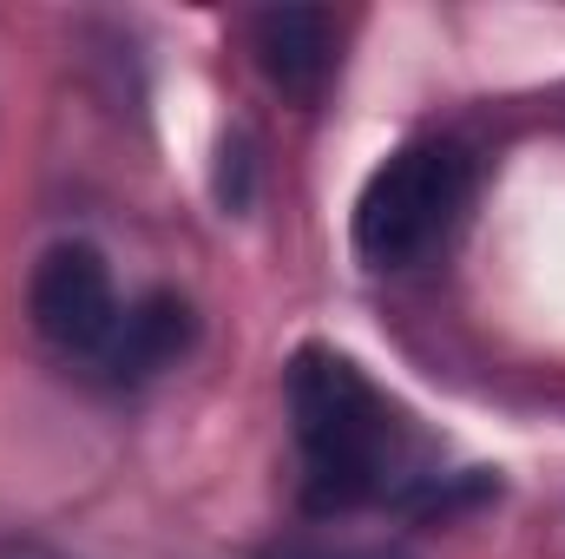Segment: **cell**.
I'll return each instance as SVG.
<instances>
[{
    "instance_id": "cell-1",
    "label": "cell",
    "mask_w": 565,
    "mask_h": 559,
    "mask_svg": "<svg viewBox=\"0 0 565 559\" xmlns=\"http://www.w3.org/2000/svg\"><path fill=\"white\" fill-rule=\"evenodd\" d=\"M282 415L296 454V507L316 527H415L493 494L487 467L460 461L402 395H388L335 342H302L289 356Z\"/></svg>"
},
{
    "instance_id": "cell-2",
    "label": "cell",
    "mask_w": 565,
    "mask_h": 559,
    "mask_svg": "<svg viewBox=\"0 0 565 559\" xmlns=\"http://www.w3.org/2000/svg\"><path fill=\"white\" fill-rule=\"evenodd\" d=\"M26 323L66 369L99 389H145L198 342V316L178 289L126 296L86 238H60L40 251L26 277Z\"/></svg>"
},
{
    "instance_id": "cell-3",
    "label": "cell",
    "mask_w": 565,
    "mask_h": 559,
    "mask_svg": "<svg viewBox=\"0 0 565 559\" xmlns=\"http://www.w3.org/2000/svg\"><path fill=\"white\" fill-rule=\"evenodd\" d=\"M473 191H480L473 151L447 133H422L362 178L349 211V244L369 271H422L473 218Z\"/></svg>"
},
{
    "instance_id": "cell-4",
    "label": "cell",
    "mask_w": 565,
    "mask_h": 559,
    "mask_svg": "<svg viewBox=\"0 0 565 559\" xmlns=\"http://www.w3.org/2000/svg\"><path fill=\"white\" fill-rule=\"evenodd\" d=\"M250 53L277 93L309 106L335 73V20L316 7H270L250 20Z\"/></svg>"
},
{
    "instance_id": "cell-5",
    "label": "cell",
    "mask_w": 565,
    "mask_h": 559,
    "mask_svg": "<svg viewBox=\"0 0 565 559\" xmlns=\"http://www.w3.org/2000/svg\"><path fill=\"white\" fill-rule=\"evenodd\" d=\"M264 559H415L395 534H369V527H316L302 520L289 540H277Z\"/></svg>"
},
{
    "instance_id": "cell-6",
    "label": "cell",
    "mask_w": 565,
    "mask_h": 559,
    "mask_svg": "<svg viewBox=\"0 0 565 559\" xmlns=\"http://www.w3.org/2000/svg\"><path fill=\"white\" fill-rule=\"evenodd\" d=\"M0 559H66V553H53L40 540H0Z\"/></svg>"
}]
</instances>
